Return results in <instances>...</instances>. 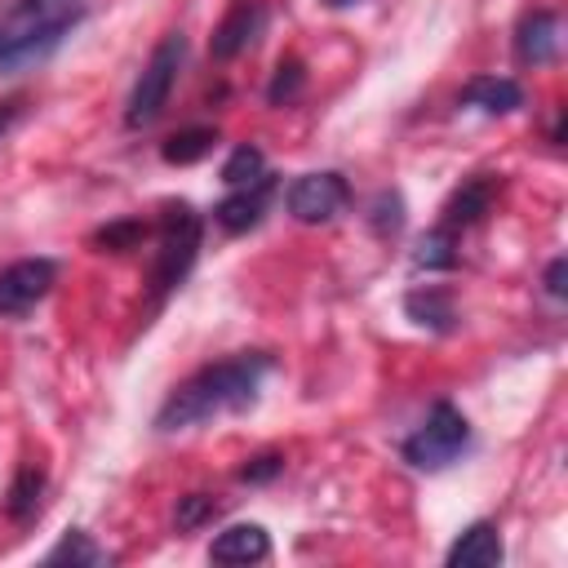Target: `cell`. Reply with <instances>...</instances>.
<instances>
[{"label":"cell","mask_w":568,"mask_h":568,"mask_svg":"<svg viewBox=\"0 0 568 568\" xmlns=\"http://www.w3.org/2000/svg\"><path fill=\"white\" fill-rule=\"evenodd\" d=\"M266 368H271L266 355L244 351V355H231V359H217V364L191 373V377L164 399L155 426H160V430H186V426L213 422V417H222V413H244V408L257 399Z\"/></svg>","instance_id":"6da1fadb"},{"label":"cell","mask_w":568,"mask_h":568,"mask_svg":"<svg viewBox=\"0 0 568 568\" xmlns=\"http://www.w3.org/2000/svg\"><path fill=\"white\" fill-rule=\"evenodd\" d=\"M93 0H13L0 18V75H18L44 62L62 36L84 22Z\"/></svg>","instance_id":"7a4b0ae2"},{"label":"cell","mask_w":568,"mask_h":568,"mask_svg":"<svg viewBox=\"0 0 568 568\" xmlns=\"http://www.w3.org/2000/svg\"><path fill=\"white\" fill-rule=\"evenodd\" d=\"M182 58H186V40H182L178 31L164 36V40L151 49L142 75H138V84H133V93H129V106H124V124H129V129L151 124V120L169 106V93H173V84H178Z\"/></svg>","instance_id":"3957f363"},{"label":"cell","mask_w":568,"mask_h":568,"mask_svg":"<svg viewBox=\"0 0 568 568\" xmlns=\"http://www.w3.org/2000/svg\"><path fill=\"white\" fill-rule=\"evenodd\" d=\"M200 253V217L191 204H169L164 222H160V248H155V266H151V284H155V302L182 284V275L191 271Z\"/></svg>","instance_id":"277c9868"},{"label":"cell","mask_w":568,"mask_h":568,"mask_svg":"<svg viewBox=\"0 0 568 568\" xmlns=\"http://www.w3.org/2000/svg\"><path fill=\"white\" fill-rule=\"evenodd\" d=\"M466 444H470L466 417H462L448 399H439V404L426 413V422L404 439V462L417 466V470H444Z\"/></svg>","instance_id":"5b68a950"},{"label":"cell","mask_w":568,"mask_h":568,"mask_svg":"<svg viewBox=\"0 0 568 568\" xmlns=\"http://www.w3.org/2000/svg\"><path fill=\"white\" fill-rule=\"evenodd\" d=\"M346 200H351V186H346V178L333 173V169H324V173H302V178L288 186V195H284V204H288V213H293L297 222H333V217L346 209Z\"/></svg>","instance_id":"8992f818"},{"label":"cell","mask_w":568,"mask_h":568,"mask_svg":"<svg viewBox=\"0 0 568 568\" xmlns=\"http://www.w3.org/2000/svg\"><path fill=\"white\" fill-rule=\"evenodd\" d=\"M58 280V266L49 257H22L13 266L0 271V320H18L27 315Z\"/></svg>","instance_id":"52a82bcc"},{"label":"cell","mask_w":568,"mask_h":568,"mask_svg":"<svg viewBox=\"0 0 568 568\" xmlns=\"http://www.w3.org/2000/svg\"><path fill=\"white\" fill-rule=\"evenodd\" d=\"M271 191H275V178H271V173H262V178H257V182H248V186H231V195L213 209L217 226H222V231H231V235H240V231L257 226V222H262V213H266V204H271Z\"/></svg>","instance_id":"ba28073f"},{"label":"cell","mask_w":568,"mask_h":568,"mask_svg":"<svg viewBox=\"0 0 568 568\" xmlns=\"http://www.w3.org/2000/svg\"><path fill=\"white\" fill-rule=\"evenodd\" d=\"M262 27H266V9L257 4V0H240L222 22H217V31H213V58H235V53H244L257 36H262Z\"/></svg>","instance_id":"9c48e42d"},{"label":"cell","mask_w":568,"mask_h":568,"mask_svg":"<svg viewBox=\"0 0 568 568\" xmlns=\"http://www.w3.org/2000/svg\"><path fill=\"white\" fill-rule=\"evenodd\" d=\"M515 53L528 67H546L559 53V18L550 9H532L515 27Z\"/></svg>","instance_id":"30bf717a"},{"label":"cell","mask_w":568,"mask_h":568,"mask_svg":"<svg viewBox=\"0 0 568 568\" xmlns=\"http://www.w3.org/2000/svg\"><path fill=\"white\" fill-rule=\"evenodd\" d=\"M266 555H271V537H266L262 524H231L209 546V559L213 564H257Z\"/></svg>","instance_id":"8fae6325"},{"label":"cell","mask_w":568,"mask_h":568,"mask_svg":"<svg viewBox=\"0 0 568 568\" xmlns=\"http://www.w3.org/2000/svg\"><path fill=\"white\" fill-rule=\"evenodd\" d=\"M448 564H453V568H493V564H501V537H497V528H493L488 519L470 524V528L448 546Z\"/></svg>","instance_id":"7c38bea8"},{"label":"cell","mask_w":568,"mask_h":568,"mask_svg":"<svg viewBox=\"0 0 568 568\" xmlns=\"http://www.w3.org/2000/svg\"><path fill=\"white\" fill-rule=\"evenodd\" d=\"M462 102H466V106H479L484 115H506V111H515V106L524 102V93H519V84L506 80V75H479V80H470V84L462 89Z\"/></svg>","instance_id":"4fadbf2b"},{"label":"cell","mask_w":568,"mask_h":568,"mask_svg":"<svg viewBox=\"0 0 568 568\" xmlns=\"http://www.w3.org/2000/svg\"><path fill=\"white\" fill-rule=\"evenodd\" d=\"M488 195H493V186L484 182V178H475V182H466L448 204H444V226L448 231H457V226H470L484 209H488Z\"/></svg>","instance_id":"5bb4252c"},{"label":"cell","mask_w":568,"mask_h":568,"mask_svg":"<svg viewBox=\"0 0 568 568\" xmlns=\"http://www.w3.org/2000/svg\"><path fill=\"white\" fill-rule=\"evenodd\" d=\"M404 311H408L417 324H430V328H453V320H457L444 288H417V293H408Z\"/></svg>","instance_id":"9a60e30c"},{"label":"cell","mask_w":568,"mask_h":568,"mask_svg":"<svg viewBox=\"0 0 568 568\" xmlns=\"http://www.w3.org/2000/svg\"><path fill=\"white\" fill-rule=\"evenodd\" d=\"M40 493H44V475L36 466H22L18 479H13V488H9V515L22 519V524L36 519L40 515Z\"/></svg>","instance_id":"2e32d148"},{"label":"cell","mask_w":568,"mask_h":568,"mask_svg":"<svg viewBox=\"0 0 568 568\" xmlns=\"http://www.w3.org/2000/svg\"><path fill=\"white\" fill-rule=\"evenodd\" d=\"M213 142H217L213 129H182V133H173V138L164 142V160H169V164H195L200 155L213 151Z\"/></svg>","instance_id":"e0dca14e"},{"label":"cell","mask_w":568,"mask_h":568,"mask_svg":"<svg viewBox=\"0 0 568 568\" xmlns=\"http://www.w3.org/2000/svg\"><path fill=\"white\" fill-rule=\"evenodd\" d=\"M49 564H89V568H98V564H106V550H98L93 541H89V532H67L49 555H44Z\"/></svg>","instance_id":"ac0fdd59"},{"label":"cell","mask_w":568,"mask_h":568,"mask_svg":"<svg viewBox=\"0 0 568 568\" xmlns=\"http://www.w3.org/2000/svg\"><path fill=\"white\" fill-rule=\"evenodd\" d=\"M262 173H266V160H262L257 146H235L231 160L222 164V182H226V186H248V182H257Z\"/></svg>","instance_id":"d6986e66"},{"label":"cell","mask_w":568,"mask_h":568,"mask_svg":"<svg viewBox=\"0 0 568 568\" xmlns=\"http://www.w3.org/2000/svg\"><path fill=\"white\" fill-rule=\"evenodd\" d=\"M417 266H453V231H448V226L422 235V244H417Z\"/></svg>","instance_id":"ffe728a7"},{"label":"cell","mask_w":568,"mask_h":568,"mask_svg":"<svg viewBox=\"0 0 568 568\" xmlns=\"http://www.w3.org/2000/svg\"><path fill=\"white\" fill-rule=\"evenodd\" d=\"M297 89H302V62H293V58H288V62H280V67H275V80H271L266 98H271V102H288Z\"/></svg>","instance_id":"44dd1931"},{"label":"cell","mask_w":568,"mask_h":568,"mask_svg":"<svg viewBox=\"0 0 568 568\" xmlns=\"http://www.w3.org/2000/svg\"><path fill=\"white\" fill-rule=\"evenodd\" d=\"M213 515H217V501L204 497V493H191V497H182V506H178V528H200V524L213 519Z\"/></svg>","instance_id":"7402d4cb"},{"label":"cell","mask_w":568,"mask_h":568,"mask_svg":"<svg viewBox=\"0 0 568 568\" xmlns=\"http://www.w3.org/2000/svg\"><path fill=\"white\" fill-rule=\"evenodd\" d=\"M138 235H146V231H142V222H120V226L98 231V244H106V248H129Z\"/></svg>","instance_id":"603a6c76"},{"label":"cell","mask_w":568,"mask_h":568,"mask_svg":"<svg viewBox=\"0 0 568 568\" xmlns=\"http://www.w3.org/2000/svg\"><path fill=\"white\" fill-rule=\"evenodd\" d=\"M280 466H284V462H280V457H257V462H253V466H244V470H240V475H244V479H248V484H257V479H271V475H275V470H280Z\"/></svg>","instance_id":"cb8c5ba5"},{"label":"cell","mask_w":568,"mask_h":568,"mask_svg":"<svg viewBox=\"0 0 568 568\" xmlns=\"http://www.w3.org/2000/svg\"><path fill=\"white\" fill-rule=\"evenodd\" d=\"M564 271H568V262H564V257H555V262H550V271H546V288H550L555 297H564Z\"/></svg>","instance_id":"d4e9b609"},{"label":"cell","mask_w":568,"mask_h":568,"mask_svg":"<svg viewBox=\"0 0 568 568\" xmlns=\"http://www.w3.org/2000/svg\"><path fill=\"white\" fill-rule=\"evenodd\" d=\"M18 115H22V102H18V98L0 102V138H4L9 129H13V120H18Z\"/></svg>","instance_id":"484cf974"},{"label":"cell","mask_w":568,"mask_h":568,"mask_svg":"<svg viewBox=\"0 0 568 568\" xmlns=\"http://www.w3.org/2000/svg\"><path fill=\"white\" fill-rule=\"evenodd\" d=\"M328 4H333V9H346V4H355V0H328Z\"/></svg>","instance_id":"4316f807"}]
</instances>
